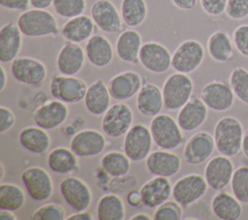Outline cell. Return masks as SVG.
Segmentation results:
<instances>
[{
	"mask_svg": "<svg viewBox=\"0 0 248 220\" xmlns=\"http://www.w3.org/2000/svg\"><path fill=\"white\" fill-rule=\"evenodd\" d=\"M21 33L30 38L53 36L58 33L54 16L46 9H31L21 13L16 21Z\"/></svg>",
	"mask_w": 248,
	"mask_h": 220,
	"instance_id": "cell-2",
	"label": "cell"
},
{
	"mask_svg": "<svg viewBox=\"0 0 248 220\" xmlns=\"http://www.w3.org/2000/svg\"><path fill=\"white\" fill-rule=\"evenodd\" d=\"M241 151H242L243 155L248 159V129H246L244 131L242 145H241Z\"/></svg>",
	"mask_w": 248,
	"mask_h": 220,
	"instance_id": "cell-53",
	"label": "cell"
},
{
	"mask_svg": "<svg viewBox=\"0 0 248 220\" xmlns=\"http://www.w3.org/2000/svg\"><path fill=\"white\" fill-rule=\"evenodd\" d=\"M145 166L152 175L170 177L179 172L181 159L177 154L169 150H155L147 156Z\"/></svg>",
	"mask_w": 248,
	"mask_h": 220,
	"instance_id": "cell-20",
	"label": "cell"
},
{
	"mask_svg": "<svg viewBox=\"0 0 248 220\" xmlns=\"http://www.w3.org/2000/svg\"><path fill=\"white\" fill-rule=\"evenodd\" d=\"M232 43L237 52L248 58V23L240 24L233 30Z\"/></svg>",
	"mask_w": 248,
	"mask_h": 220,
	"instance_id": "cell-44",
	"label": "cell"
},
{
	"mask_svg": "<svg viewBox=\"0 0 248 220\" xmlns=\"http://www.w3.org/2000/svg\"><path fill=\"white\" fill-rule=\"evenodd\" d=\"M110 97L108 87L102 79H97L87 88L84 106L91 114L96 116L104 115L110 107Z\"/></svg>",
	"mask_w": 248,
	"mask_h": 220,
	"instance_id": "cell-30",
	"label": "cell"
},
{
	"mask_svg": "<svg viewBox=\"0 0 248 220\" xmlns=\"http://www.w3.org/2000/svg\"><path fill=\"white\" fill-rule=\"evenodd\" d=\"M55 13L65 18H73L83 14L86 8L85 0H53Z\"/></svg>",
	"mask_w": 248,
	"mask_h": 220,
	"instance_id": "cell-41",
	"label": "cell"
},
{
	"mask_svg": "<svg viewBox=\"0 0 248 220\" xmlns=\"http://www.w3.org/2000/svg\"><path fill=\"white\" fill-rule=\"evenodd\" d=\"M85 55L95 67L104 68L113 59V47L110 42L102 35H93L86 41Z\"/></svg>",
	"mask_w": 248,
	"mask_h": 220,
	"instance_id": "cell-26",
	"label": "cell"
},
{
	"mask_svg": "<svg viewBox=\"0 0 248 220\" xmlns=\"http://www.w3.org/2000/svg\"><path fill=\"white\" fill-rule=\"evenodd\" d=\"M215 148L213 136L201 131L188 140L183 149V157L190 165H200L209 159Z\"/></svg>",
	"mask_w": 248,
	"mask_h": 220,
	"instance_id": "cell-17",
	"label": "cell"
},
{
	"mask_svg": "<svg viewBox=\"0 0 248 220\" xmlns=\"http://www.w3.org/2000/svg\"><path fill=\"white\" fill-rule=\"evenodd\" d=\"M16 122V116L14 112L7 107H0V133L3 134L9 131Z\"/></svg>",
	"mask_w": 248,
	"mask_h": 220,
	"instance_id": "cell-47",
	"label": "cell"
},
{
	"mask_svg": "<svg viewBox=\"0 0 248 220\" xmlns=\"http://www.w3.org/2000/svg\"><path fill=\"white\" fill-rule=\"evenodd\" d=\"M97 218L99 220H123L125 205L116 194H106L100 198L97 204Z\"/></svg>",
	"mask_w": 248,
	"mask_h": 220,
	"instance_id": "cell-35",
	"label": "cell"
},
{
	"mask_svg": "<svg viewBox=\"0 0 248 220\" xmlns=\"http://www.w3.org/2000/svg\"><path fill=\"white\" fill-rule=\"evenodd\" d=\"M90 15L95 25L103 32L113 34L123 29L121 15L109 0H96L91 5Z\"/></svg>",
	"mask_w": 248,
	"mask_h": 220,
	"instance_id": "cell-14",
	"label": "cell"
},
{
	"mask_svg": "<svg viewBox=\"0 0 248 220\" xmlns=\"http://www.w3.org/2000/svg\"><path fill=\"white\" fill-rule=\"evenodd\" d=\"M229 84L235 97L248 106V70L244 67H234L229 76Z\"/></svg>",
	"mask_w": 248,
	"mask_h": 220,
	"instance_id": "cell-39",
	"label": "cell"
},
{
	"mask_svg": "<svg viewBox=\"0 0 248 220\" xmlns=\"http://www.w3.org/2000/svg\"><path fill=\"white\" fill-rule=\"evenodd\" d=\"M23 185L30 198L37 202L48 200L53 192L49 173L41 167H29L21 174Z\"/></svg>",
	"mask_w": 248,
	"mask_h": 220,
	"instance_id": "cell-11",
	"label": "cell"
},
{
	"mask_svg": "<svg viewBox=\"0 0 248 220\" xmlns=\"http://www.w3.org/2000/svg\"><path fill=\"white\" fill-rule=\"evenodd\" d=\"M206 47L211 59L219 63L229 61L233 55L232 39L223 30H217L209 36Z\"/></svg>",
	"mask_w": 248,
	"mask_h": 220,
	"instance_id": "cell-33",
	"label": "cell"
},
{
	"mask_svg": "<svg viewBox=\"0 0 248 220\" xmlns=\"http://www.w3.org/2000/svg\"><path fill=\"white\" fill-rule=\"evenodd\" d=\"M106 147V139L102 133L94 129H85L73 136L70 148L78 157H93L99 155Z\"/></svg>",
	"mask_w": 248,
	"mask_h": 220,
	"instance_id": "cell-18",
	"label": "cell"
},
{
	"mask_svg": "<svg viewBox=\"0 0 248 220\" xmlns=\"http://www.w3.org/2000/svg\"><path fill=\"white\" fill-rule=\"evenodd\" d=\"M142 46L140 35L133 29L122 31L115 43V51L118 58L127 63H138L139 54Z\"/></svg>",
	"mask_w": 248,
	"mask_h": 220,
	"instance_id": "cell-32",
	"label": "cell"
},
{
	"mask_svg": "<svg viewBox=\"0 0 248 220\" xmlns=\"http://www.w3.org/2000/svg\"><path fill=\"white\" fill-rule=\"evenodd\" d=\"M120 15L125 25L129 27L140 26L146 18L147 5L144 0H122Z\"/></svg>",
	"mask_w": 248,
	"mask_h": 220,
	"instance_id": "cell-36",
	"label": "cell"
},
{
	"mask_svg": "<svg viewBox=\"0 0 248 220\" xmlns=\"http://www.w3.org/2000/svg\"><path fill=\"white\" fill-rule=\"evenodd\" d=\"M204 48L197 40H186L182 42L171 55V68L182 74L195 72L202 63Z\"/></svg>",
	"mask_w": 248,
	"mask_h": 220,
	"instance_id": "cell-5",
	"label": "cell"
},
{
	"mask_svg": "<svg viewBox=\"0 0 248 220\" xmlns=\"http://www.w3.org/2000/svg\"><path fill=\"white\" fill-rule=\"evenodd\" d=\"M193 89V81L187 74H171L162 88L164 107L169 110H180L191 99Z\"/></svg>",
	"mask_w": 248,
	"mask_h": 220,
	"instance_id": "cell-3",
	"label": "cell"
},
{
	"mask_svg": "<svg viewBox=\"0 0 248 220\" xmlns=\"http://www.w3.org/2000/svg\"><path fill=\"white\" fill-rule=\"evenodd\" d=\"M208 184L204 176L190 173L180 177L172 186L173 199L183 207H187L201 200L207 191Z\"/></svg>",
	"mask_w": 248,
	"mask_h": 220,
	"instance_id": "cell-6",
	"label": "cell"
},
{
	"mask_svg": "<svg viewBox=\"0 0 248 220\" xmlns=\"http://www.w3.org/2000/svg\"><path fill=\"white\" fill-rule=\"evenodd\" d=\"M87 88L86 82L75 76H56L49 84L52 97L66 104H76L84 100Z\"/></svg>",
	"mask_w": 248,
	"mask_h": 220,
	"instance_id": "cell-8",
	"label": "cell"
},
{
	"mask_svg": "<svg viewBox=\"0 0 248 220\" xmlns=\"http://www.w3.org/2000/svg\"><path fill=\"white\" fill-rule=\"evenodd\" d=\"M20 145L31 153L44 155L50 146V137L39 126H29L20 130L18 134Z\"/></svg>",
	"mask_w": 248,
	"mask_h": 220,
	"instance_id": "cell-31",
	"label": "cell"
},
{
	"mask_svg": "<svg viewBox=\"0 0 248 220\" xmlns=\"http://www.w3.org/2000/svg\"><path fill=\"white\" fill-rule=\"evenodd\" d=\"M172 187L169 177L155 176L145 182L140 192L143 205L149 208H155L169 200Z\"/></svg>",
	"mask_w": 248,
	"mask_h": 220,
	"instance_id": "cell-24",
	"label": "cell"
},
{
	"mask_svg": "<svg viewBox=\"0 0 248 220\" xmlns=\"http://www.w3.org/2000/svg\"><path fill=\"white\" fill-rule=\"evenodd\" d=\"M136 104L138 110L142 115L149 117L156 116L160 113L164 106L162 90L153 83H143L137 94Z\"/></svg>",
	"mask_w": 248,
	"mask_h": 220,
	"instance_id": "cell-27",
	"label": "cell"
},
{
	"mask_svg": "<svg viewBox=\"0 0 248 220\" xmlns=\"http://www.w3.org/2000/svg\"><path fill=\"white\" fill-rule=\"evenodd\" d=\"M11 73L16 80L25 85L36 86L41 84L46 77V68L38 59L21 56L11 63Z\"/></svg>",
	"mask_w": 248,
	"mask_h": 220,
	"instance_id": "cell-13",
	"label": "cell"
},
{
	"mask_svg": "<svg viewBox=\"0 0 248 220\" xmlns=\"http://www.w3.org/2000/svg\"><path fill=\"white\" fill-rule=\"evenodd\" d=\"M52 3L53 0H30V5L35 9H46Z\"/></svg>",
	"mask_w": 248,
	"mask_h": 220,
	"instance_id": "cell-52",
	"label": "cell"
},
{
	"mask_svg": "<svg viewBox=\"0 0 248 220\" xmlns=\"http://www.w3.org/2000/svg\"><path fill=\"white\" fill-rule=\"evenodd\" d=\"M152 141L150 129L143 124H136L125 135L123 142L124 153L133 162L142 161L149 155Z\"/></svg>",
	"mask_w": 248,
	"mask_h": 220,
	"instance_id": "cell-9",
	"label": "cell"
},
{
	"mask_svg": "<svg viewBox=\"0 0 248 220\" xmlns=\"http://www.w3.org/2000/svg\"><path fill=\"white\" fill-rule=\"evenodd\" d=\"M210 207L213 215L221 220H237L242 215V203L232 194L220 191L211 200Z\"/></svg>",
	"mask_w": 248,
	"mask_h": 220,
	"instance_id": "cell-28",
	"label": "cell"
},
{
	"mask_svg": "<svg viewBox=\"0 0 248 220\" xmlns=\"http://www.w3.org/2000/svg\"><path fill=\"white\" fill-rule=\"evenodd\" d=\"M230 184L232 195L240 203L248 204V166L241 165L237 167Z\"/></svg>",
	"mask_w": 248,
	"mask_h": 220,
	"instance_id": "cell-40",
	"label": "cell"
},
{
	"mask_svg": "<svg viewBox=\"0 0 248 220\" xmlns=\"http://www.w3.org/2000/svg\"><path fill=\"white\" fill-rule=\"evenodd\" d=\"M127 203L133 206V207H140L143 203H142V199H141V195L140 191L137 190H132L127 194L126 197Z\"/></svg>",
	"mask_w": 248,
	"mask_h": 220,
	"instance_id": "cell-49",
	"label": "cell"
},
{
	"mask_svg": "<svg viewBox=\"0 0 248 220\" xmlns=\"http://www.w3.org/2000/svg\"><path fill=\"white\" fill-rule=\"evenodd\" d=\"M134 114L131 108L124 103L111 105L104 113L102 119L103 132L113 139L120 138L132 127Z\"/></svg>",
	"mask_w": 248,
	"mask_h": 220,
	"instance_id": "cell-7",
	"label": "cell"
},
{
	"mask_svg": "<svg viewBox=\"0 0 248 220\" xmlns=\"http://www.w3.org/2000/svg\"><path fill=\"white\" fill-rule=\"evenodd\" d=\"M95 23L91 16L80 15L69 18L61 29V34L68 42L79 44L87 41L93 36Z\"/></svg>",
	"mask_w": 248,
	"mask_h": 220,
	"instance_id": "cell-29",
	"label": "cell"
},
{
	"mask_svg": "<svg viewBox=\"0 0 248 220\" xmlns=\"http://www.w3.org/2000/svg\"><path fill=\"white\" fill-rule=\"evenodd\" d=\"M153 220H180L182 218L181 205L174 201H166L156 207Z\"/></svg>",
	"mask_w": 248,
	"mask_h": 220,
	"instance_id": "cell-42",
	"label": "cell"
},
{
	"mask_svg": "<svg viewBox=\"0 0 248 220\" xmlns=\"http://www.w3.org/2000/svg\"><path fill=\"white\" fill-rule=\"evenodd\" d=\"M92 219H93L92 215L86 210L76 211V213H73L68 217H66V220H92Z\"/></svg>",
	"mask_w": 248,
	"mask_h": 220,
	"instance_id": "cell-51",
	"label": "cell"
},
{
	"mask_svg": "<svg viewBox=\"0 0 248 220\" xmlns=\"http://www.w3.org/2000/svg\"><path fill=\"white\" fill-rule=\"evenodd\" d=\"M142 86L140 74L126 71L112 77L108 84L110 96L118 101H126L139 93Z\"/></svg>",
	"mask_w": 248,
	"mask_h": 220,
	"instance_id": "cell-21",
	"label": "cell"
},
{
	"mask_svg": "<svg viewBox=\"0 0 248 220\" xmlns=\"http://www.w3.org/2000/svg\"><path fill=\"white\" fill-rule=\"evenodd\" d=\"M22 33L15 22H8L0 29V61L12 62L19 53L22 45Z\"/></svg>",
	"mask_w": 248,
	"mask_h": 220,
	"instance_id": "cell-25",
	"label": "cell"
},
{
	"mask_svg": "<svg viewBox=\"0 0 248 220\" xmlns=\"http://www.w3.org/2000/svg\"><path fill=\"white\" fill-rule=\"evenodd\" d=\"M225 13L231 19H244L248 16V0H228Z\"/></svg>",
	"mask_w": 248,
	"mask_h": 220,
	"instance_id": "cell-45",
	"label": "cell"
},
{
	"mask_svg": "<svg viewBox=\"0 0 248 220\" xmlns=\"http://www.w3.org/2000/svg\"><path fill=\"white\" fill-rule=\"evenodd\" d=\"M234 170L231 157L221 154L214 156L206 163L203 176L208 187L215 191H221L231 183Z\"/></svg>",
	"mask_w": 248,
	"mask_h": 220,
	"instance_id": "cell-15",
	"label": "cell"
},
{
	"mask_svg": "<svg viewBox=\"0 0 248 220\" xmlns=\"http://www.w3.org/2000/svg\"><path fill=\"white\" fill-rule=\"evenodd\" d=\"M243 135V125L236 117L231 115L221 117L213 130L217 151L231 158L237 156L241 152Z\"/></svg>",
	"mask_w": 248,
	"mask_h": 220,
	"instance_id": "cell-1",
	"label": "cell"
},
{
	"mask_svg": "<svg viewBox=\"0 0 248 220\" xmlns=\"http://www.w3.org/2000/svg\"><path fill=\"white\" fill-rule=\"evenodd\" d=\"M30 0H0V5L12 11H24L28 8Z\"/></svg>",
	"mask_w": 248,
	"mask_h": 220,
	"instance_id": "cell-48",
	"label": "cell"
},
{
	"mask_svg": "<svg viewBox=\"0 0 248 220\" xmlns=\"http://www.w3.org/2000/svg\"><path fill=\"white\" fill-rule=\"evenodd\" d=\"M200 98L209 110L223 112L233 106L235 95L229 83L213 80L203 85L200 92Z\"/></svg>",
	"mask_w": 248,
	"mask_h": 220,
	"instance_id": "cell-10",
	"label": "cell"
},
{
	"mask_svg": "<svg viewBox=\"0 0 248 220\" xmlns=\"http://www.w3.org/2000/svg\"><path fill=\"white\" fill-rule=\"evenodd\" d=\"M68 113L66 103L55 99L39 107L33 113V121L45 130H52L65 122Z\"/></svg>",
	"mask_w": 248,
	"mask_h": 220,
	"instance_id": "cell-19",
	"label": "cell"
},
{
	"mask_svg": "<svg viewBox=\"0 0 248 220\" xmlns=\"http://www.w3.org/2000/svg\"><path fill=\"white\" fill-rule=\"evenodd\" d=\"M0 72H1V81H0V91H3L4 88L6 87L7 80H8V76L6 73V70L3 66H0Z\"/></svg>",
	"mask_w": 248,
	"mask_h": 220,
	"instance_id": "cell-55",
	"label": "cell"
},
{
	"mask_svg": "<svg viewBox=\"0 0 248 220\" xmlns=\"http://www.w3.org/2000/svg\"><path fill=\"white\" fill-rule=\"evenodd\" d=\"M0 171H1V174H0V180H2L4 178V173H5V169H4V166L3 164L1 163L0 164Z\"/></svg>",
	"mask_w": 248,
	"mask_h": 220,
	"instance_id": "cell-57",
	"label": "cell"
},
{
	"mask_svg": "<svg viewBox=\"0 0 248 220\" xmlns=\"http://www.w3.org/2000/svg\"><path fill=\"white\" fill-rule=\"evenodd\" d=\"M139 61L147 71L154 74H163L171 66V55L162 44L147 42L142 44L140 47Z\"/></svg>",
	"mask_w": 248,
	"mask_h": 220,
	"instance_id": "cell-16",
	"label": "cell"
},
{
	"mask_svg": "<svg viewBox=\"0 0 248 220\" xmlns=\"http://www.w3.org/2000/svg\"><path fill=\"white\" fill-rule=\"evenodd\" d=\"M102 169L110 176H125L131 168V160L120 151H109L101 159Z\"/></svg>",
	"mask_w": 248,
	"mask_h": 220,
	"instance_id": "cell-37",
	"label": "cell"
},
{
	"mask_svg": "<svg viewBox=\"0 0 248 220\" xmlns=\"http://www.w3.org/2000/svg\"><path fill=\"white\" fill-rule=\"evenodd\" d=\"M85 53L82 47L76 43L67 42L60 48L56 65L58 71L65 76H75L80 72L84 65Z\"/></svg>",
	"mask_w": 248,
	"mask_h": 220,
	"instance_id": "cell-23",
	"label": "cell"
},
{
	"mask_svg": "<svg viewBox=\"0 0 248 220\" xmlns=\"http://www.w3.org/2000/svg\"><path fill=\"white\" fill-rule=\"evenodd\" d=\"M208 108L199 97L191 99L179 110L176 121L181 130L192 132L199 129L207 118Z\"/></svg>",
	"mask_w": 248,
	"mask_h": 220,
	"instance_id": "cell-22",
	"label": "cell"
},
{
	"mask_svg": "<svg viewBox=\"0 0 248 220\" xmlns=\"http://www.w3.org/2000/svg\"><path fill=\"white\" fill-rule=\"evenodd\" d=\"M47 165L54 173L68 174L78 171V160L71 148L59 146L48 153Z\"/></svg>",
	"mask_w": 248,
	"mask_h": 220,
	"instance_id": "cell-34",
	"label": "cell"
},
{
	"mask_svg": "<svg viewBox=\"0 0 248 220\" xmlns=\"http://www.w3.org/2000/svg\"><path fill=\"white\" fill-rule=\"evenodd\" d=\"M149 129L153 141L161 149H175L183 141L181 128L177 121L169 114L162 113L154 116L150 122Z\"/></svg>",
	"mask_w": 248,
	"mask_h": 220,
	"instance_id": "cell-4",
	"label": "cell"
},
{
	"mask_svg": "<svg viewBox=\"0 0 248 220\" xmlns=\"http://www.w3.org/2000/svg\"><path fill=\"white\" fill-rule=\"evenodd\" d=\"M198 0H171L172 4L180 9V10H184V11H189L192 10L196 4H197Z\"/></svg>",
	"mask_w": 248,
	"mask_h": 220,
	"instance_id": "cell-50",
	"label": "cell"
},
{
	"mask_svg": "<svg viewBox=\"0 0 248 220\" xmlns=\"http://www.w3.org/2000/svg\"><path fill=\"white\" fill-rule=\"evenodd\" d=\"M0 218L4 220H16L17 217L11 210L0 209Z\"/></svg>",
	"mask_w": 248,
	"mask_h": 220,
	"instance_id": "cell-54",
	"label": "cell"
},
{
	"mask_svg": "<svg viewBox=\"0 0 248 220\" xmlns=\"http://www.w3.org/2000/svg\"><path fill=\"white\" fill-rule=\"evenodd\" d=\"M33 220H64L66 213L64 208L57 204H46L41 205L31 216Z\"/></svg>",
	"mask_w": 248,
	"mask_h": 220,
	"instance_id": "cell-43",
	"label": "cell"
},
{
	"mask_svg": "<svg viewBox=\"0 0 248 220\" xmlns=\"http://www.w3.org/2000/svg\"><path fill=\"white\" fill-rule=\"evenodd\" d=\"M203 12L211 16H218L225 13L228 0H200Z\"/></svg>",
	"mask_w": 248,
	"mask_h": 220,
	"instance_id": "cell-46",
	"label": "cell"
},
{
	"mask_svg": "<svg viewBox=\"0 0 248 220\" xmlns=\"http://www.w3.org/2000/svg\"><path fill=\"white\" fill-rule=\"evenodd\" d=\"M59 190L65 202L75 211L87 210L91 204V190L80 178L75 176L63 178L59 184Z\"/></svg>",
	"mask_w": 248,
	"mask_h": 220,
	"instance_id": "cell-12",
	"label": "cell"
},
{
	"mask_svg": "<svg viewBox=\"0 0 248 220\" xmlns=\"http://www.w3.org/2000/svg\"><path fill=\"white\" fill-rule=\"evenodd\" d=\"M24 203L25 194L18 185L14 183L0 184V209L17 211Z\"/></svg>",
	"mask_w": 248,
	"mask_h": 220,
	"instance_id": "cell-38",
	"label": "cell"
},
{
	"mask_svg": "<svg viewBox=\"0 0 248 220\" xmlns=\"http://www.w3.org/2000/svg\"><path fill=\"white\" fill-rule=\"evenodd\" d=\"M151 219L153 220V218L150 217L148 214L142 213V212L136 213L130 217V220H151Z\"/></svg>",
	"mask_w": 248,
	"mask_h": 220,
	"instance_id": "cell-56",
	"label": "cell"
}]
</instances>
